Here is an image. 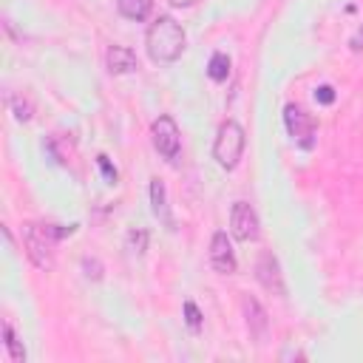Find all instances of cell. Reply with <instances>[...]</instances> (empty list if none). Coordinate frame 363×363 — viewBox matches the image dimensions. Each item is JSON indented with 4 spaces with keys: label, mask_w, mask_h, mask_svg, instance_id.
<instances>
[{
    "label": "cell",
    "mask_w": 363,
    "mask_h": 363,
    "mask_svg": "<svg viewBox=\"0 0 363 363\" xmlns=\"http://www.w3.org/2000/svg\"><path fill=\"white\" fill-rule=\"evenodd\" d=\"M184 43H187L184 28H182V23H176L170 14H159V17L150 23L147 34H145L147 57H150L156 65H170V62H176V60L182 57V51H184Z\"/></svg>",
    "instance_id": "obj_1"
},
{
    "label": "cell",
    "mask_w": 363,
    "mask_h": 363,
    "mask_svg": "<svg viewBox=\"0 0 363 363\" xmlns=\"http://www.w3.org/2000/svg\"><path fill=\"white\" fill-rule=\"evenodd\" d=\"M68 233H74V227L62 230L57 224H34L28 221L23 227V244H26V255L28 261L43 269V272H51L54 269V247L60 238H65Z\"/></svg>",
    "instance_id": "obj_2"
},
{
    "label": "cell",
    "mask_w": 363,
    "mask_h": 363,
    "mask_svg": "<svg viewBox=\"0 0 363 363\" xmlns=\"http://www.w3.org/2000/svg\"><path fill=\"white\" fill-rule=\"evenodd\" d=\"M244 145H247L244 128H241L235 119H227V122H221V128H218V133H216L213 159L218 162V167L235 170L238 162H241V156H244Z\"/></svg>",
    "instance_id": "obj_3"
},
{
    "label": "cell",
    "mask_w": 363,
    "mask_h": 363,
    "mask_svg": "<svg viewBox=\"0 0 363 363\" xmlns=\"http://www.w3.org/2000/svg\"><path fill=\"white\" fill-rule=\"evenodd\" d=\"M150 142H153V147H156L159 156H164V159L173 162L179 156V147H182V133H179L176 119L173 116L153 119V125H150Z\"/></svg>",
    "instance_id": "obj_4"
},
{
    "label": "cell",
    "mask_w": 363,
    "mask_h": 363,
    "mask_svg": "<svg viewBox=\"0 0 363 363\" xmlns=\"http://www.w3.org/2000/svg\"><path fill=\"white\" fill-rule=\"evenodd\" d=\"M230 235L235 241H244V244L258 241L261 224H258V216H255L252 204H247V201H235L233 204V210H230Z\"/></svg>",
    "instance_id": "obj_5"
},
{
    "label": "cell",
    "mask_w": 363,
    "mask_h": 363,
    "mask_svg": "<svg viewBox=\"0 0 363 363\" xmlns=\"http://www.w3.org/2000/svg\"><path fill=\"white\" fill-rule=\"evenodd\" d=\"M284 125H286V133L292 136L295 145L312 147V142H315V122H312V116L301 105H292L289 102L284 108Z\"/></svg>",
    "instance_id": "obj_6"
},
{
    "label": "cell",
    "mask_w": 363,
    "mask_h": 363,
    "mask_svg": "<svg viewBox=\"0 0 363 363\" xmlns=\"http://www.w3.org/2000/svg\"><path fill=\"white\" fill-rule=\"evenodd\" d=\"M255 278H258V284H261L267 292H272V295H278V298L286 295V284H284V275H281V264H278V258H275L269 250H264V252L258 255V261H255Z\"/></svg>",
    "instance_id": "obj_7"
},
{
    "label": "cell",
    "mask_w": 363,
    "mask_h": 363,
    "mask_svg": "<svg viewBox=\"0 0 363 363\" xmlns=\"http://www.w3.org/2000/svg\"><path fill=\"white\" fill-rule=\"evenodd\" d=\"M210 267L218 275H233L235 272V250L233 241L227 238L224 230H216L210 238Z\"/></svg>",
    "instance_id": "obj_8"
},
{
    "label": "cell",
    "mask_w": 363,
    "mask_h": 363,
    "mask_svg": "<svg viewBox=\"0 0 363 363\" xmlns=\"http://www.w3.org/2000/svg\"><path fill=\"white\" fill-rule=\"evenodd\" d=\"M244 315H247L250 337H252L258 346H261V343H267V337H269V318H267L264 306H261L255 298L244 295Z\"/></svg>",
    "instance_id": "obj_9"
},
{
    "label": "cell",
    "mask_w": 363,
    "mask_h": 363,
    "mask_svg": "<svg viewBox=\"0 0 363 363\" xmlns=\"http://www.w3.org/2000/svg\"><path fill=\"white\" fill-rule=\"evenodd\" d=\"M105 65L111 74H133L139 71V60L128 45H111L105 54Z\"/></svg>",
    "instance_id": "obj_10"
},
{
    "label": "cell",
    "mask_w": 363,
    "mask_h": 363,
    "mask_svg": "<svg viewBox=\"0 0 363 363\" xmlns=\"http://www.w3.org/2000/svg\"><path fill=\"white\" fill-rule=\"evenodd\" d=\"M150 210L153 216L164 224V227H173V216H170V207H167V187L162 179H150Z\"/></svg>",
    "instance_id": "obj_11"
},
{
    "label": "cell",
    "mask_w": 363,
    "mask_h": 363,
    "mask_svg": "<svg viewBox=\"0 0 363 363\" xmlns=\"http://www.w3.org/2000/svg\"><path fill=\"white\" fill-rule=\"evenodd\" d=\"M116 9H119L122 17L142 23V20H147V14L153 9V0H116Z\"/></svg>",
    "instance_id": "obj_12"
},
{
    "label": "cell",
    "mask_w": 363,
    "mask_h": 363,
    "mask_svg": "<svg viewBox=\"0 0 363 363\" xmlns=\"http://www.w3.org/2000/svg\"><path fill=\"white\" fill-rule=\"evenodd\" d=\"M207 74H210V79L224 82V79H227V74H230V57H227V54H221V51H216V54L210 57Z\"/></svg>",
    "instance_id": "obj_13"
},
{
    "label": "cell",
    "mask_w": 363,
    "mask_h": 363,
    "mask_svg": "<svg viewBox=\"0 0 363 363\" xmlns=\"http://www.w3.org/2000/svg\"><path fill=\"white\" fill-rule=\"evenodd\" d=\"M3 337H6L3 343H6V349H9V354H11V360H14V363H26V349H23V343L17 340L11 323H3Z\"/></svg>",
    "instance_id": "obj_14"
},
{
    "label": "cell",
    "mask_w": 363,
    "mask_h": 363,
    "mask_svg": "<svg viewBox=\"0 0 363 363\" xmlns=\"http://www.w3.org/2000/svg\"><path fill=\"white\" fill-rule=\"evenodd\" d=\"M128 250L130 252H136V255H142L145 250H147V230H130L128 233Z\"/></svg>",
    "instance_id": "obj_15"
},
{
    "label": "cell",
    "mask_w": 363,
    "mask_h": 363,
    "mask_svg": "<svg viewBox=\"0 0 363 363\" xmlns=\"http://www.w3.org/2000/svg\"><path fill=\"white\" fill-rule=\"evenodd\" d=\"M184 320H187L190 332H199L201 329V312H199V306L193 301H184Z\"/></svg>",
    "instance_id": "obj_16"
},
{
    "label": "cell",
    "mask_w": 363,
    "mask_h": 363,
    "mask_svg": "<svg viewBox=\"0 0 363 363\" xmlns=\"http://www.w3.org/2000/svg\"><path fill=\"white\" fill-rule=\"evenodd\" d=\"M11 108H14V116H17L20 122H28V119H31V105H28L26 99H11Z\"/></svg>",
    "instance_id": "obj_17"
},
{
    "label": "cell",
    "mask_w": 363,
    "mask_h": 363,
    "mask_svg": "<svg viewBox=\"0 0 363 363\" xmlns=\"http://www.w3.org/2000/svg\"><path fill=\"white\" fill-rule=\"evenodd\" d=\"M315 99H318L320 105H329V102H335V88H332V85H320V88L315 91Z\"/></svg>",
    "instance_id": "obj_18"
},
{
    "label": "cell",
    "mask_w": 363,
    "mask_h": 363,
    "mask_svg": "<svg viewBox=\"0 0 363 363\" xmlns=\"http://www.w3.org/2000/svg\"><path fill=\"white\" fill-rule=\"evenodd\" d=\"M96 164L102 167V173H105V179H108V182H116V167H111V162H108V156H105V153H99V156H96Z\"/></svg>",
    "instance_id": "obj_19"
},
{
    "label": "cell",
    "mask_w": 363,
    "mask_h": 363,
    "mask_svg": "<svg viewBox=\"0 0 363 363\" xmlns=\"http://www.w3.org/2000/svg\"><path fill=\"white\" fill-rule=\"evenodd\" d=\"M196 3H201V0H170L173 9H193Z\"/></svg>",
    "instance_id": "obj_20"
},
{
    "label": "cell",
    "mask_w": 363,
    "mask_h": 363,
    "mask_svg": "<svg viewBox=\"0 0 363 363\" xmlns=\"http://www.w3.org/2000/svg\"><path fill=\"white\" fill-rule=\"evenodd\" d=\"M352 48H354V51H360V48H363V31H360V37H354V40H352Z\"/></svg>",
    "instance_id": "obj_21"
}]
</instances>
